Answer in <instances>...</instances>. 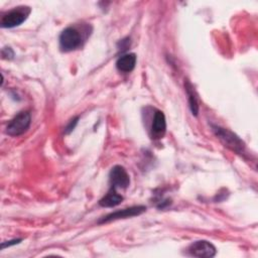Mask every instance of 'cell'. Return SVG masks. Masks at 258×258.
I'll list each match as a JSON object with an SVG mask.
<instances>
[{
    "label": "cell",
    "mask_w": 258,
    "mask_h": 258,
    "mask_svg": "<svg viewBox=\"0 0 258 258\" xmlns=\"http://www.w3.org/2000/svg\"><path fill=\"white\" fill-rule=\"evenodd\" d=\"M212 129L215 135L226 147L235 151L238 154H243L245 152L244 142L235 133L217 125H212Z\"/></svg>",
    "instance_id": "1"
},
{
    "label": "cell",
    "mask_w": 258,
    "mask_h": 258,
    "mask_svg": "<svg viewBox=\"0 0 258 258\" xmlns=\"http://www.w3.org/2000/svg\"><path fill=\"white\" fill-rule=\"evenodd\" d=\"M82 35L80 31L73 26L64 28L59 34V47L62 51H72L82 45Z\"/></svg>",
    "instance_id": "2"
},
{
    "label": "cell",
    "mask_w": 258,
    "mask_h": 258,
    "mask_svg": "<svg viewBox=\"0 0 258 258\" xmlns=\"http://www.w3.org/2000/svg\"><path fill=\"white\" fill-rule=\"evenodd\" d=\"M30 11L31 9L28 6H19L13 8L2 16L1 27L13 28L20 25L26 20V18L30 14Z\"/></svg>",
    "instance_id": "3"
},
{
    "label": "cell",
    "mask_w": 258,
    "mask_h": 258,
    "mask_svg": "<svg viewBox=\"0 0 258 258\" xmlns=\"http://www.w3.org/2000/svg\"><path fill=\"white\" fill-rule=\"evenodd\" d=\"M31 123L30 113L23 111L18 113L6 126V133L10 136H19L27 131Z\"/></svg>",
    "instance_id": "4"
},
{
    "label": "cell",
    "mask_w": 258,
    "mask_h": 258,
    "mask_svg": "<svg viewBox=\"0 0 258 258\" xmlns=\"http://www.w3.org/2000/svg\"><path fill=\"white\" fill-rule=\"evenodd\" d=\"M145 211H146L145 206H133V207H130V208H126V209H123V210H118V211H115L113 213H110L107 216L100 219L98 223L99 224H104V223H109V222L120 220V219H127V218L136 217V216H139V215L143 214Z\"/></svg>",
    "instance_id": "5"
},
{
    "label": "cell",
    "mask_w": 258,
    "mask_h": 258,
    "mask_svg": "<svg viewBox=\"0 0 258 258\" xmlns=\"http://www.w3.org/2000/svg\"><path fill=\"white\" fill-rule=\"evenodd\" d=\"M217 253L216 247L209 241L199 240L187 247V254L194 257H214Z\"/></svg>",
    "instance_id": "6"
},
{
    "label": "cell",
    "mask_w": 258,
    "mask_h": 258,
    "mask_svg": "<svg viewBox=\"0 0 258 258\" xmlns=\"http://www.w3.org/2000/svg\"><path fill=\"white\" fill-rule=\"evenodd\" d=\"M110 186L114 188H127L130 184V177L126 169L121 165H115L112 167L109 173Z\"/></svg>",
    "instance_id": "7"
},
{
    "label": "cell",
    "mask_w": 258,
    "mask_h": 258,
    "mask_svg": "<svg viewBox=\"0 0 258 258\" xmlns=\"http://www.w3.org/2000/svg\"><path fill=\"white\" fill-rule=\"evenodd\" d=\"M166 131V120L162 111L156 110L153 116V121L151 125V133L153 138H162Z\"/></svg>",
    "instance_id": "8"
},
{
    "label": "cell",
    "mask_w": 258,
    "mask_h": 258,
    "mask_svg": "<svg viewBox=\"0 0 258 258\" xmlns=\"http://www.w3.org/2000/svg\"><path fill=\"white\" fill-rule=\"evenodd\" d=\"M136 54L135 53H125L118 57L116 61V68L118 71L123 73H130L134 70L136 64Z\"/></svg>",
    "instance_id": "9"
},
{
    "label": "cell",
    "mask_w": 258,
    "mask_h": 258,
    "mask_svg": "<svg viewBox=\"0 0 258 258\" xmlns=\"http://www.w3.org/2000/svg\"><path fill=\"white\" fill-rule=\"evenodd\" d=\"M123 201V197L117 192V189L110 186L108 192L99 201V205L104 208H113L120 205Z\"/></svg>",
    "instance_id": "10"
},
{
    "label": "cell",
    "mask_w": 258,
    "mask_h": 258,
    "mask_svg": "<svg viewBox=\"0 0 258 258\" xmlns=\"http://www.w3.org/2000/svg\"><path fill=\"white\" fill-rule=\"evenodd\" d=\"M184 88L185 92L187 94V100H188V106L191 111V114L194 116H198L199 114V103H198V98L196 96L195 90L192 88V85L190 84L189 81H185L184 83Z\"/></svg>",
    "instance_id": "11"
},
{
    "label": "cell",
    "mask_w": 258,
    "mask_h": 258,
    "mask_svg": "<svg viewBox=\"0 0 258 258\" xmlns=\"http://www.w3.org/2000/svg\"><path fill=\"white\" fill-rule=\"evenodd\" d=\"M78 121H79V116H77V117H75L74 119H72V120L69 122V124L67 125V127L64 128V132H66L67 134L71 133V132L75 129V127L77 126Z\"/></svg>",
    "instance_id": "12"
},
{
    "label": "cell",
    "mask_w": 258,
    "mask_h": 258,
    "mask_svg": "<svg viewBox=\"0 0 258 258\" xmlns=\"http://www.w3.org/2000/svg\"><path fill=\"white\" fill-rule=\"evenodd\" d=\"M2 56L6 59H12L14 56V52L11 47H4L2 49Z\"/></svg>",
    "instance_id": "13"
},
{
    "label": "cell",
    "mask_w": 258,
    "mask_h": 258,
    "mask_svg": "<svg viewBox=\"0 0 258 258\" xmlns=\"http://www.w3.org/2000/svg\"><path fill=\"white\" fill-rule=\"evenodd\" d=\"M21 241H22V239H13V240H10V241L2 242V244H1V249L3 250V249H5V248H7V247H10V246L19 244Z\"/></svg>",
    "instance_id": "14"
}]
</instances>
